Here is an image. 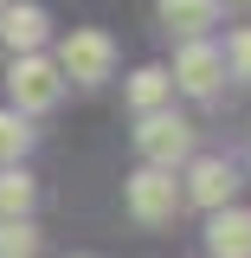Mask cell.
Returning a JSON list of instances; mask_svg holds the SVG:
<instances>
[{
    "label": "cell",
    "instance_id": "6da1fadb",
    "mask_svg": "<svg viewBox=\"0 0 251 258\" xmlns=\"http://www.w3.org/2000/svg\"><path fill=\"white\" fill-rule=\"evenodd\" d=\"M135 149H142V168H181L193 155V123L187 116H174V110H148L142 129H135Z\"/></svg>",
    "mask_w": 251,
    "mask_h": 258
},
{
    "label": "cell",
    "instance_id": "7a4b0ae2",
    "mask_svg": "<svg viewBox=\"0 0 251 258\" xmlns=\"http://www.w3.org/2000/svg\"><path fill=\"white\" fill-rule=\"evenodd\" d=\"M110 71H116V45H110V32L77 26V32L58 45V78H71V84H103Z\"/></svg>",
    "mask_w": 251,
    "mask_h": 258
},
{
    "label": "cell",
    "instance_id": "3957f363",
    "mask_svg": "<svg viewBox=\"0 0 251 258\" xmlns=\"http://www.w3.org/2000/svg\"><path fill=\"white\" fill-rule=\"evenodd\" d=\"M58 91H64V78H58V64H52V58H39V52L13 58V71H7V97H13V110H20V116L52 110Z\"/></svg>",
    "mask_w": 251,
    "mask_h": 258
},
{
    "label": "cell",
    "instance_id": "277c9868",
    "mask_svg": "<svg viewBox=\"0 0 251 258\" xmlns=\"http://www.w3.org/2000/svg\"><path fill=\"white\" fill-rule=\"evenodd\" d=\"M174 207H181V181H174L168 168H135V174H129V213L142 226L174 220Z\"/></svg>",
    "mask_w": 251,
    "mask_h": 258
},
{
    "label": "cell",
    "instance_id": "5b68a950",
    "mask_svg": "<svg viewBox=\"0 0 251 258\" xmlns=\"http://www.w3.org/2000/svg\"><path fill=\"white\" fill-rule=\"evenodd\" d=\"M168 78H174L181 91H193V97H213V91H219V78H225V58H219V45H206V39H187Z\"/></svg>",
    "mask_w": 251,
    "mask_h": 258
},
{
    "label": "cell",
    "instance_id": "8992f818",
    "mask_svg": "<svg viewBox=\"0 0 251 258\" xmlns=\"http://www.w3.org/2000/svg\"><path fill=\"white\" fill-rule=\"evenodd\" d=\"M45 26H52V20H45V7H20V0H13V7H7V13H0V39H7V45H13V58H26V52H39V45H45Z\"/></svg>",
    "mask_w": 251,
    "mask_h": 258
},
{
    "label": "cell",
    "instance_id": "52a82bcc",
    "mask_svg": "<svg viewBox=\"0 0 251 258\" xmlns=\"http://www.w3.org/2000/svg\"><path fill=\"white\" fill-rule=\"evenodd\" d=\"M232 187H238V181H232V161H225V155H200V161H193L187 194L200 200V207H213V213H219L225 200H232Z\"/></svg>",
    "mask_w": 251,
    "mask_h": 258
},
{
    "label": "cell",
    "instance_id": "ba28073f",
    "mask_svg": "<svg viewBox=\"0 0 251 258\" xmlns=\"http://www.w3.org/2000/svg\"><path fill=\"white\" fill-rule=\"evenodd\" d=\"M206 245H213V258H251V213L219 207L213 226H206Z\"/></svg>",
    "mask_w": 251,
    "mask_h": 258
},
{
    "label": "cell",
    "instance_id": "9c48e42d",
    "mask_svg": "<svg viewBox=\"0 0 251 258\" xmlns=\"http://www.w3.org/2000/svg\"><path fill=\"white\" fill-rule=\"evenodd\" d=\"M219 7L225 0H161V26L181 39H200L206 26H219Z\"/></svg>",
    "mask_w": 251,
    "mask_h": 258
},
{
    "label": "cell",
    "instance_id": "30bf717a",
    "mask_svg": "<svg viewBox=\"0 0 251 258\" xmlns=\"http://www.w3.org/2000/svg\"><path fill=\"white\" fill-rule=\"evenodd\" d=\"M168 97H174V78H168L161 64H142V71L129 78V103H135L142 116H148V110H161Z\"/></svg>",
    "mask_w": 251,
    "mask_h": 258
},
{
    "label": "cell",
    "instance_id": "8fae6325",
    "mask_svg": "<svg viewBox=\"0 0 251 258\" xmlns=\"http://www.w3.org/2000/svg\"><path fill=\"white\" fill-rule=\"evenodd\" d=\"M26 207H32V174L0 168V220H26Z\"/></svg>",
    "mask_w": 251,
    "mask_h": 258
},
{
    "label": "cell",
    "instance_id": "7c38bea8",
    "mask_svg": "<svg viewBox=\"0 0 251 258\" xmlns=\"http://www.w3.org/2000/svg\"><path fill=\"white\" fill-rule=\"evenodd\" d=\"M26 142H32V129L20 110H0V168H20V155H26Z\"/></svg>",
    "mask_w": 251,
    "mask_h": 258
},
{
    "label": "cell",
    "instance_id": "4fadbf2b",
    "mask_svg": "<svg viewBox=\"0 0 251 258\" xmlns=\"http://www.w3.org/2000/svg\"><path fill=\"white\" fill-rule=\"evenodd\" d=\"M0 258H39V232L26 220H0Z\"/></svg>",
    "mask_w": 251,
    "mask_h": 258
},
{
    "label": "cell",
    "instance_id": "5bb4252c",
    "mask_svg": "<svg viewBox=\"0 0 251 258\" xmlns=\"http://www.w3.org/2000/svg\"><path fill=\"white\" fill-rule=\"evenodd\" d=\"M225 71H232V78H251V26H238L232 32V39H225Z\"/></svg>",
    "mask_w": 251,
    "mask_h": 258
},
{
    "label": "cell",
    "instance_id": "9a60e30c",
    "mask_svg": "<svg viewBox=\"0 0 251 258\" xmlns=\"http://www.w3.org/2000/svg\"><path fill=\"white\" fill-rule=\"evenodd\" d=\"M7 7H13V0H0V13H7Z\"/></svg>",
    "mask_w": 251,
    "mask_h": 258
},
{
    "label": "cell",
    "instance_id": "2e32d148",
    "mask_svg": "<svg viewBox=\"0 0 251 258\" xmlns=\"http://www.w3.org/2000/svg\"><path fill=\"white\" fill-rule=\"evenodd\" d=\"M77 258H84V252H77Z\"/></svg>",
    "mask_w": 251,
    "mask_h": 258
}]
</instances>
